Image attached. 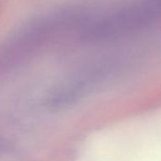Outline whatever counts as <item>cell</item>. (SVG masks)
<instances>
[]
</instances>
